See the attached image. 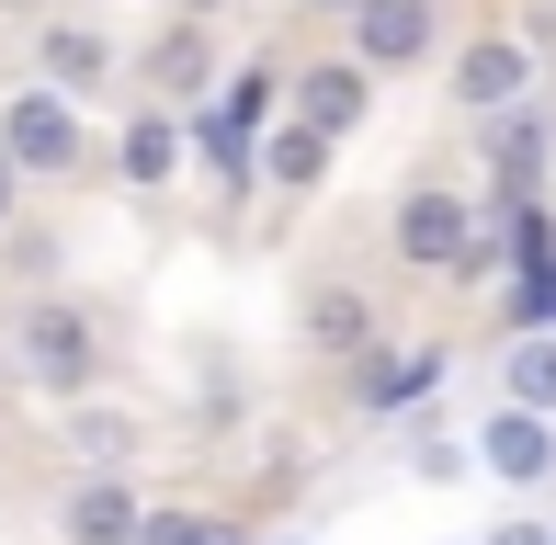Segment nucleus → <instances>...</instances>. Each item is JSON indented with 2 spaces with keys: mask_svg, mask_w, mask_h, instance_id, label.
Here are the masks:
<instances>
[{
  "mask_svg": "<svg viewBox=\"0 0 556 545\" xmlns=\"http://www.w3.org/2000/svg\"><path fill=\"white\" fill-rule=\"evenodd\" d=\"M103 364H114V341H103V318L80 307V295H23L12 307V330H0V376L12 386H35V398H91V386H103Z\"/></svg>",
  "mask_w": 556,
  "mask_h": 545,
  "instance_id": "f257e3e1",
  "label": "nucleus"
},
{
  "mask_svg": "<svg viewBox=\"0 0 556 545\" xmlns=\"http://www.w3.org/2000/svg\"><path fill=\"white\" fill-rule=\"evenodd\" d=\"M387 251L397 272H420V284H477L489 272V216H477L466 182H409L387 216Z\"/></svg>",
  "mask_w": 556,
  "mask_h": 545,
  "instance_id": "f03ea898",
  "label": "nucleus"
},
{
  "mask_svg": "<svg viewBox=\"0 0 556 545\" xmlns=\"http://www.w3.org/2000/svg\"><path fill=\"white\" fill-rule=\"evenodd\" d=\"M0 148H12V170H23V182H68V170H91V160H103L91 114L68 103V91H46V80L0 91Z\"/></svg>",
  "mask_w": 556,
  "mask_h": 545,
  "instance_id": "7ed1b4c3",
  "label": "nucleus"
},
{
  "mask_svg": "<svg viewBox=\"0 0 556 545\" xmlns=\"http://www.w3.org/2000/svg\"><path fill=\"white\" fill-rule=\"evenodd\" d=\"M35 80H46V91H68V103H114V80H125L114 23L58 12V0H46V12H35Z\"/></svg>",
  "mask_w": 556,
  "mask_h": 545,
  "instance_id": "20e7f679",
  "label": "nucleus"
},
{
  "mask_svg": "<svg viewBox=\"0 0 556 545\" xmlns=\"http://www.w3.org/2000/svg\"><path fill=\"white\" fill-rule=\"evenodd\" d=\"M341 58L375 68V80L443 58V0H341Z\"/></svg>",
  "mask_w": 556,
  "mask_h": 545,
  "instance_id": "39448f33",
  "label": "nucleus"
},
{
  "mask_svg": "<svg viewBox=\"0 0 556 545\" xmlns=\"http://www.w3.org/2000/svg\"><path fill=\"white\" fill-rule=\"evenodd\" d=\"M534 80H545V58L511 35V23H489V35H466L454 46V103L489 126V114H511V103H534Z\"/></svg>",
  "mask_w": 556,
  "mask_h": 545,
  "instance_id": "423d86ee",
  "label": "nucleus"
},
{
  "mask_svg": "<svg viewBox=\"0 0 556 545\" xmlns=\"http://www.w3.org/2000/svg\"><path fill=\"white\" fill-rule=\"evenodd\" d=\"M295 353H318V364H364L375 353V295L352 272H307L295 284Z\"/></svg>",
  "mask_w": 556,
  "mask_h": 545,
  "instance_id": "0eeeda50",
  "label": "nucleus"
},
{
  "mask_svg": "<svg viewBox=\"0 0 556 545\" xmlns=\"http://www.w3.org/2000/svg\"><path fill=\"white\" fill-rule=\"evenodd\" d=\"M443 376H454L443 341H409V353H387V341H375V353L352 364V409H364V420H409L420 398H443Z\"/></svg>",
  "mask_w": 556,
  "mask_h": 545,
  "instance_id": "6e6552de",
  "label": "nucleus"
},
{
  "mask_svg": "<svg viewBox=\"0 0 556 545\" xmlns=\"http://www.w3.org/2000/svg\"><path fill=\"white\" fill-rule=\"evenodd\" d=\"M182 160H193L182 114H170V103H125V126H114V182H125V193H170V182H182Z\"/></svg>",
  "mask_w": 556,
  "mask_h": 545,
  "instance_id": "1a4fd4ad",
  "label": "nucleus"
},
{
  "mask_svg": "<svg viewBox=\"0 0 556 545\" xmlns=\"http://www.w3.org/2000/svg\"><path fill=\"white\" fill-rule=\"evenodd\" d=\"M466 466H489L500 489H545L556 478V420L545 409H489L477 443H466Z\"/></svg>",
  "mask_w": 556,
  "mask_h": 545,
  "instance_id": "9d476101",
  "label": "nucleus"
},
{
  "mask_svg": "<svg viewBox=\"0 0 556 545\" xmlns=\"http://www.w3.org/2000/svg\"><path fill=\"white\" fill-rule=\"evenodd\" d=\"M137 80H148V103L205 114V80H216V23H182V12H170V23H160V46L137 58Z\"/></svg>",
  "mask_w": 556,
  "mask_h": 545,
  "instance_id": "9b49d317",
  "label": "nucleus"
},
{
  "mask_svg": "<svg viewBox=\"0 0 556 545\" xmlns=\"http://www.w3.org/2000/svg\"><path fill=\"white\" fill-rule=\"evenodd\" d=\"M285 91H295V126H307V137H330V148L375 114V68H352V58H307Z\"/></svg>",
  "mask_w": 556,
  "mask_h": 545,
  "instance_id": "f8f14e48",
  "label": "nucleus"
},
{
  "mask_svg": "<svg viewBox=\"0 0 556 545\" xmlns=\"http://www.w3.org/2000/svg\"><path fill=\"white\" fill-rule=\"evenodd\" d=\"M477 148H489V193H500V205H534L556 126H545V103H511V114H489V126H477Z\"/></svg>",
  "mask_w": 556,
  "mask_h": 545,
  "instance_id": "ddd939ff",
  "label": "nucleus"
},
{
  "mask_svg": "<svg viewBox=\"0 0 556 545\" xmlns=\"http://www.w3.org/2000/svg\"><path fill=\"white\" fill-rule=\"evenodd\" d=\"M137 523H148L137 478H68L58 489V545H137Z\"/></svg>",
  "mask_w": 556,
  "mask_h": 545,
  "instance_id": "4468645a",
  "label": "nucleus"
},
{
  "mask_svg": "<svg viewBox=\"0 0 556 545\" xmlns=\"http://www.w3.org/2000/svg\"><path fill=\"white\" fill-rule=\"evenodd\" d=\"M330 160H341V148H330V137H307L295 114H273V126H262V182H273V193H295V205H307V193H330Z\"/></svg>",
  "mask_w": 556,
  "mask_h": 545,
  "instance_id": "2eb2a0df",
  "label": "nucleus"
},
{
  "mask_svg": "<svg viewBox=\"0 0 556 545\" xmlns=\"http://www.w3.org/2000/svg\"><path fill=\"white\" fill-rule=\"evenodd\" d=\"M68 455H80V478H125L137 466V420L103 398H68Z\"/></svg>",
  "mask_w": 556,
  "mask_h": 545,
  "instance_id": "dca6fc26",
  "label": "nucleus"
},
{
  "mask_svg": "<svg viewBox=\"0 0 556 545\" xmlns=\"http://www.w3.org/2000/svg\"><path fill=\"white\" fill-rule=\"evenodd\" d=\"M500 409H545L556 420V330H511L500 341Z\"/></svg>",
  "mask_w": 556,
  "mask_h": 545,
  "instance_id": "f3484780",
  "label": "nucleus"
},
{
  "mask_svg": "<svg viewBox=\"0 0 556 545\" xmlns=\"http://www.w3.org/2000/svg\"><path fill=\"white\" fill-rule=\"evenodd\" d=\"M137 545H262L239 523V511H193V500H148V523H137Z\"/></svg>",
  "mask_w": 556,
  "mask_h": 545,
  "instance_id": "a211bd4d",
  "label": "nucleus"
},
{
  "mask_svg": "<svg viewBox=\"0 0 556 545\" xmlns=\"http://www.w3.org/2000/svg\"><path fill=\"white\" fill-rule=\"evenodd\" d=\"M273 103H285V80H273V68H239V80H227V103H216V126L262 137V126H273Z\"/></svg>",
  "mask_w": 556,
  "mask_h": 545,
  "instance_id": "6ab92c4d",
  "label": "nucleus"
},
{
  "mask_svg": "<svg viewBox=\"0 0 556 545\" xmlns=\"http://www.w3.org/2000/svg\"><path fill=\"white\" fill-rule=\"evenodd\" d=\"M477 545H556V523H534V511H522V523H500V534H477Z\"/></svg>",
  "mask_w": 556,
  "mask_h": 545,
  "instance_id": "aec40b11",
  "label": "nucleus"
},
{
  "mask_svg": "<svg viewBox=\"0 0 556 545\" xmlns=\"http://www.w3.org/2000/svg\"><path fill=\"white\" fill-rule=\"evenodd\" d=\"M23 216V170H12V148H0V228Z\"/></svg>",
  "mask_w": 556,
  "mask_h": 545,
  "instance_id": "412c9836",
  "label": "nucleus"
},
{
  "mask_svg": "<svg viewBox=\"0 0 556 545\" xmlns=\"http://www.w3.org/2000/svg\"><path fill=\"white\" fill-rule=\"evenodd\" d=\"M170 12H182V23H216V12H227V0H170Z\"/></svg>",
  "mask_w": 556,
  "mask_h": 545,
  "instance_id": "4be33fe9",
  "label": "nucleus"
},
{
  "mask_svg": "<svg viewBox=\"0 0 556 545\" xmlns=\"http://www.w3.org/2000/svg\"><path fill=\"white\" fill-rule=\"evenodd\" d=\"M0 12H23V23H35V12H46V0H0Z\"/></svg>",
  "mask_w": 556,
  "mask_h": 545,
  "instance_id": "5701e85b",
  "label": "nucleus"
},
{
  "mask_svg": "<svg viewBox=\"0 0 556 545\" xmlns=\"http://www.w3.org/2000/svg\"><path fill=\"white\" fill-rule=\"evenodd\" d=\"M262 545H307V534H262Z\"/></svg>",
  "mask_w": 556,
  "mask_h": 545,
  "instance_id": "b1692460",
  "label": "nucleus"
},
{
  "mask_svg": "<svg viewBox=\"0 0 556 545\" xmlns=\"http://www.w3.org/2000/svg\"><path fill=\"white\" fill-rule=\"evenodd\" d=\"M330 12H341V0H330Z\"/></svg>",
  "mask_w": 556,
  "mask_h": 545,
  "instance_id": "393cba45",
  "label": "nucleus"
},
{
  "mask_svg": "<svg viewBox=\"0 0 556 545\" xmlns=\"http://www.w3.org/2000/svg\"><path fill=\"white\" fill-rule=\"evenodd\" d=\"M0 386H12V376H0Z\"/></svg>",
  "mask_w": 556,
  "mask_h": 545,
  "instance_id": "a878e982",
  "label": "nucleus"
}]
</instances>
